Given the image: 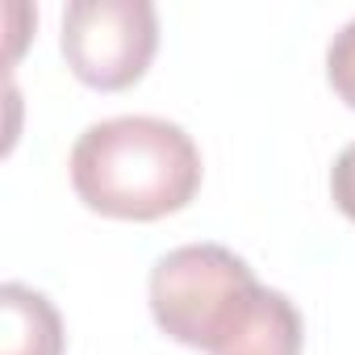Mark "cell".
I'll list each match as a JSON object with an SVG mask.
<instances>
[{"instance_id":"6da1fadb","label":"cell","mask_w":355,"mask_h":355,"mask_svg":"<svg viewBox=\"0 0 355 355\" xmlns=\"http://www.w3.org/2000/svg\"><path fill=\"white\" fill-rule=\"evenodd\" d=\"M76 197L117 222H159L180 214L201 189V150L167 117H105L71 146Z\"/></svg>"},{"instance_id":"7a4b0ae2","label":"cell","mask_w":355,"mask_h":355,"mask_svg":"<svg viewBox=\"0 0 355 355\" xmlns=\"http://www.w3.org/2000/svg\"><path fill=\"white\" fill-rule=\"evenodd\" d=\"M259 293L255 272L222 243H189L155 259L146 297L155 326L180 347L214 351Z\"/></svg>"},{"instance_id":"3957f363","label":"cell","mask_w":355,"mask_h":355,"mask_svg":"<svg viewBox=\"0 0 355 355\" xmlns=\"http://www.w3.org/2000/svg\"><path fill=\"white\" fill-rule=\"evenodd\" d=\"M159 51L150 0H71L63 13V59L96 92L134 88Z\"/></svg>"},{"instance_id":"277c9868","label":"cell","mask_w":355,"mask_h":355,"mask_svg":"<svg viewBox=\"0 0 355 355\" xmlns=\"http://www.w3.org/2000/svg\"><path fill=\"white\" fill-rule=\"evenodd\" d=\"M301 347H305V322L297 305L280 288L259 284L243 318L209 355H301Z\"/></svg>"},{"instance_id":"5b68a950","label":"cell","mask_w":355,"mask_h":355,"mask_svg":"<svg viewBox=\"0 0 355 355\" xmlns=\"http://www.w3.org/2000/svg\"><path fill=\"white\" fill-rule=\"evenodd\" d=\"M0 318H5L0 355H63V318L38 288L9 280L0 288Z\"/></svg>"},{"instance_id":"8992f818","label":"cell","mask_w":355,"mask_h":355,"mask_svg":"<svg viewBox=\"0 0 355 355\" xmlns=\"http://www.w3.org/2000/svg\"><path fill=\"white\" fill-rule=\"evenodd\" d=\"M326 80H330L334 96L347 109H355V17L326 46Z\"/></svg>"},{"instance_id":"52a82bcc","label":"cell","mask_w":355,"mask_h":355,"mask_svg":"<svg viewBox=\"0 0 355 355\" xmlns=\"http://www.w3.org/2000/svg\"><path fill=\"white\" fill-rule=\"evenodd\" d=\"M330 197H334L338 214L355 222V142H347L330 167Z\"/></svg>"}]
</instances>
